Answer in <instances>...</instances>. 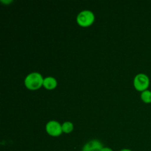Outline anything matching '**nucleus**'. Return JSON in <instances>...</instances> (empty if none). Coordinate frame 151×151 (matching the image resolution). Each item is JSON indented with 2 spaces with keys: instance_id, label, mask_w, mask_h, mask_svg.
<instances>
[{
  "instance_id": "obj_2",
  "label": "nucleus",
  "mask_w": 151,
  "mask_h": 151,
  "mask_svg": "<svg viewBox=\"0 0 151 151\" xmlns=\"http://www.w3.org/2000/svg\"><path fill=\"white\" fill-rule=\"evenodd\" d=\"M94 21V14L91 10H83L77 16V22L81 27H88Z\"/></svg>"
},
{
  "instance_id": "obj_4",
  "label": "nucleus",
  "mask_w": 151,
  "mask_h": 151,
  "mask_svg": "<svg viewBox=\"0 0 151 151\" xmlns=\"http://www.w3.org/2000/svg\"><path fill=\"white\" fill-rule=\"evenodd\" d=\"M46 131L52 137H58L63 132L62 125L55 120H51L48 122L46 125Z\"/></svg>"
},
{
  "instance_id": "obj_8",
  "label": "nucleus",
  "mask_w": 151,
  "mask_h": 151,
  "mask_svg": "<svg viewBox=\"0 0 151 151\" xmlns=\"http://www.w3.org/2000/svg\"><path fill=\"white\" fill-rule=\"evenodd\" d=\"M74 125L71 122H65L62 124V130H63V132L66 133H70L73 131Z\"/></svg>"
},
{
  "instance_id": "obj_7",
  "label": "nucleus",
  "mask_w": 151,
  "mask_h": 151,
  "mask_svg": "<svg viewBox=\"0 0 151 151\" xmlns=\"http://www.w3.org/2000/svg\"><path fill=\"white\" fill-rule=\"evenodd\" d=\"M141 98L145 103H151V91L150 90H145L142 91L141 94Z\"/></svg>"
},
{
  "instance_id": "obj_3",
  "label": "nucleus",
  "mask_w": 151,
  "mask_h": 151,
  "mask_svg": "<svg viewBox=\"0 0 151 151\" xmlns=\"http://www.w3.org/2000/svg\"><path fill=\"white\" fill-rule=\"evenodd\" d=\"M150 85V79L145 74L140 73L136 75L134 79V86L138 91H144L147 90Z\"/></svg>"
},
{
  "instance_id": "obj_1",
  "label": "nucleus",
  "mask_w": 151,
  "mask_h": 151,
  "mask_svg": "<svg viewBox=\"0 0 151 151\" xmlns=\"http://www.w3.org/2000/svg\"><path fill=\"white\" fill-rule=\"evenodd\" d=\"M44 79L39 72H32L25 78L24 84L28 89L37 90L43 86Z\"/></svg>"
},
{
  "instance_id": "obj_6",
  "label": "nucleus",
  "mask_w": 151,
  "mask_h": 151,
  "mask_svg": "<svg viewBox=\"0 0 151 151\" xmlns=\"http://www.w3.org/2000/svg\"><path fill=\"white\" fill-rule=\"evenodd\" d=\"M57 81L55 78L53 77H47L44 79V83H43V86L45 87L47 89L52 90L53 88H55L57 86Z\"/></svg>"
},
{
  "instance_id": "obj_5",
  "label": "nucleus",
  "mask_w": 151,
  "mask_h": 151,
  "mask_svg": "<svg viewBox=\"0 0 151 151\" xmlns=\"http://www.w3.org/2000/svg\"><path fill=\"white\" fill-rule=\"evenodd\" d=\"M103 147V144L99 140L93 139L83 146L82 151H101Z\"/></svg>"
},
{
  "instance_id": "obj_9",
  "label": "nucleus",
  "mask_w": 151,
  "mask_h": 151,
  "mask_svg": "<svg viewBox=\"0 0 151 151\" xmlns=\"http://www.w3.org/2000/svg\"><path fill=\"white\" fill-rule=\"evenodd\" d=\"M101 151H113V150H112V149L110 148V147H103Z\"/></svg>"
},
{
  "instance_id": "obj_10",
  "label": "nucleus",
  "mask_w": 151,
  "mask_h": 151,
  "mask_svg": "<svg viewBox=\"0 0 151 151\" xmlns=\"http://www.w3.org/2000/svg\"><path fill=\"white\" fill-rule=\"evenodd\" d=\"M120 151H131V150H129V149H122V150H121Z\"/></svg>"
}]
</instances>
